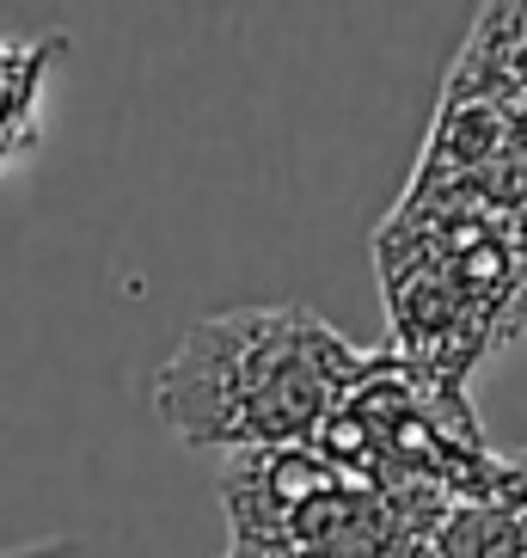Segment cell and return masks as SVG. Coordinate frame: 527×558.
<instances>
[{
  "mask_svg": "<svg viewBox=\"0 0 527 558\" xmlns=\"http://www.w3.org/2000/svg\"><path fill=\"white\" fill-rule=\"evenodd\" d=\"M368 362L375 350H356L314 307H228L184 326L154 375V411L197 454L319 448Z\"/></svg>",
  "mask_w": 527,
  "mask_h": 558,
  "instance_id": "obj_1",
  "label": "cell"
},
{
  "mask_svg": "<svg viewBox=\"0 0 527 558\" xmlns=\"http://www.w3.org/2000/svg\"><path fill=\"white\" fill-rule=\"evenodd\" d=\"M319 448L429 522H442L461 504H491L527 485V448L497 454L485 442L466 380H448L399 350H375L368 375L331 417Z\"/></svg>",
  "mask_w": 527,
  "mask_h": 558,
  "instance_id": "obj_2",
  "label": "cell"
},
{
  "mask_svg": "<svg viewBox=\"0 0 527 558\" xmlns=\"http://www.w3.org/2000/svg\"><path fill=\"white\" fill-rule=\"evenodd\" d=\"M221 509L228 546L215 558H424L436 527L326 448L228 460Z\"/></svg>",
  "mask_w": 527,
  "mask_h": 558,
  "instance_id": "obj_3",
  "label": "cell"
},
{
  "mask_svg": "<svg viewBox=\"0 0 527 558\" xmlns=\"http://www.w3.org/2000/svg\"><path fill=\"white\" fill-rule=\"evenodd\" d=\"M448 81L485 86V93H503V99L527 105V0L478 7L473 32H466L461 56L448 68Z\"/></svg>",
  "mask_w": 527,
  "mask_h": 558,
  "instance_id": "obj_4",
  "label": "cell"
},
{
  "mask_svg": "<svg viewBox=\"0 0 527 558\" xmlns=\"http://www.w3.org/2000/svg\"><path fill=\"white\" fill-rule=\"evenodd\" d=\"M62 56V37L7 44L0 37V166H19L44 135V86L50 62Z\"/></svg>",
  "mask_w": 527,
  "mask_h": 558,
  "instance_id": "obj_5",
  "label": "cell"
},
{
  "mask_svg": "<svg viewBox=\"0 0 527 558\" xmlns=\"http://www.w3.org/2000/svg\"><path fill=\"white\" fill-rule=\"evenodd\" d=\"M74 541H37V546H0V558H74Z\"/></svg>",
  "mask_w": 527,
  "mask_h": 558,
  "instance_id": "obj_6",
  "label": "cell"
}]
</instances>
